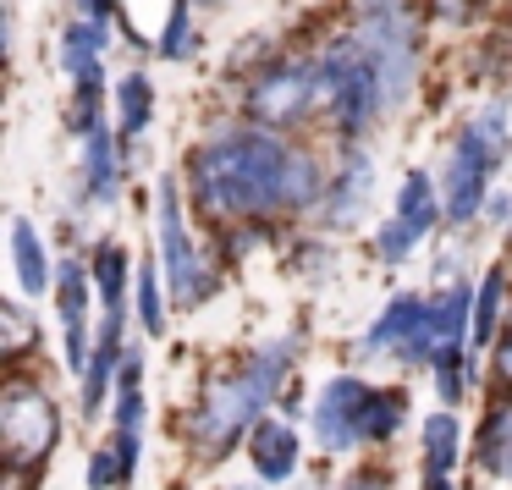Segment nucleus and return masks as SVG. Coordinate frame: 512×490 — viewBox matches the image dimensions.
Returning a JSON list of instances; mask_svg holds the SVG:
<instances>
[{
	"mask_svg": "<svg viewBox=\"0 0 512 490\" xmlns=\"http://www.w3.org/2000/svg\"><path fill=\"white\" fill-rule=\"evenodd\" d=\"M193 199L210 221H254V215H292L287 177L292 149L265 127H232L193 155Z\"/></svg>",
	"mask_w": 512,
	"mask_h": 490,
	"instance_id": "nucleus-1",
	"label": "nucleus"
},
{
	"mask_svg": "<svg viewBox=\"0 0 512 490\" xmlns=\"http://www.w3.org/2000/svg\"><path fill=\"white\" fill-rule=\"evenodd\" d=\"M287 369H292V342H265L243 358L237 375L210 380L204 397H199V413H193V424H188L193 446H199L204 457H226L243 441V430L259 424V408L281 391Z\"/></svg>",
	"mask_w": 512,
	"mask_h": 490,
	"instance_id": "nucleus-2",
	"label": "nucleus"
},
{
	"mask_svg": "<svg viewBox=\"0 0 512 490\" xmlns=\"http://www.w3.org/2000/svg\"><path fill=\"white\" fill-rule=\"evenodd\" d=\"M501 155H507V127H501V105L479 111L474 122L463 127L452 160H446V177H441V199H446V221H474L479 204H485V188L496 177Z\"/></svg>",
	"mask_w": 512,
	"mask_h": 490,
	"instance_id": "nucleus-3",
	"label": "nucleus"
},
{
	"mask_svg": "<svg viewBox=\"0 0 512 490\" xmlns=\"http://www.w3.org/2000/svg\"><path fill=\"white\" fill-rule=\"evenodd\" d=\"M320 72H325V105H331L336 127H342V133H364L369 116L386 105L375 56L364 50V39H342V45H331L320 56Z\"/></svg>",
	"mask_w": 512,
	"mask_h": 490,
	"instance_id": "nucleus-4",
	"label": "nucleus"
},
{
	"mask_svg": "<svg viewBox=\"0 0 512 490\" xmlns=\"http://www.w3.org/2000/svg\"><path fill=\"white\" fill-rule=\"evenodd\" d=\"M155 210H160V265H166L171 298L177 303H204L215 287H221V270L204 265L199 248H193L188 221H182V199H177V177H160Z\"/></svg>",
	"mask_w": 512,
	"mask_h": 490,
	"instance_id": "nucleus-5",
	"label": "nucleus"
},
{
	"mask_svg": "<svg viewBox=\"0 0 512 490\" xmlns=\"http://www.w3.org/2000/svg\"><path fill=\"white\" fill-rule=\"evenodd\" d=\"M61 413L34 380H12L6 386V402H0V435H6V457L12 468H39L56 446Z\"/></svg>",
	"mask_w": 512,
	"mask_h": 490,
	"instance_id": "nucleus-6",
	"label": "nucleus"
},
{
	"mask_svg": "<svg viewBox=\"0 0 512 490\" xmlns=\"http://www.w3.org/2000/svg\"><path fill=\"white\" fill-rule=\"evenodd\" d=\"M314 100H325L320 61H281V67H270L254 78V89H248V116H254L259 127H298Z\"/></svg>",
	"mask_w": 512,
	"mask_h": 490,
	"instance_id": "nucleus-7",
	"label": "nucleus"
},
{
	"mask_svg": "<svg viewBox=\"0 0 512 490\" xmlns=\"http://www.w3.org/2000/svg\"><path fill=\"white\" fill-rule=\"evenodd\" d=\"M364 353H397L402 364H424L435 358V309L419 298H391L386 314L369 325Z\"/></svg>",
	"mask_w": 512,
	"mask_h": 490,
	"instance_id": "nucleus-8",
	"label": "nucleus"
},
{
	"mask_svg": "<svg viewBox=\"0 0 512 490\" xmlns=\"http://www.w3.org/2000/svg\"><path fill=\"white\" fill-rule=\"evenodd\" d=\"M369 391L375 386H364V380H353V375H336L331 386L320 391V402H314V441H320L325 452H353L358 441H369L364 435Z\"/></svg>",
	"mask_w": 512,
	"mask_h": 490,
	"instance_id": "nucleus-9",
	"label": "nucleus"
},
{
	"mask_svg": "<svg viewBox=\"0 0 512 490\" xmlns=\"http://www.w3.org/2000/svg\"><path fill=\"white\" fill-rule=\"evenodd\" d=\"M435 221H441V204H435V193H430V177H424V171H413V177L402 182L397 215H391V221L380 226L375 254L386 259V265H402V259H408V248L419 243V237L430 232Z\"/></svg>",
	"mask_w": 512,
	"mask_h": 490,
	"instance_id": "nucleus-10",
	"label": "nucleus"
},
{
	"mask_svg": "<svg viewBox=\"0 0 512 490\" xmlns=\"http://www.w3.org/2000/svg\"><path fill=\"white\" fill-rule=\"evenodd\" d=\"M248 457H254V474L265 485H281V479L298 474V430L281 419H259L248 430Z\"/></svg>",
	"mask_w": 512,
	"mask_h": 490,
	"instance_id": "nucleus-11",
	"label": "nucleus"
},
{
	"mask_svg": "<svg viewBox=\"0 0 512 490\" xmlns=\"http://www.w3.org/2000/svg\"><path fill=\"white\" fill-rule=\"evenodd\" d=\"M369 193H375V166H369V155H347L342 160V177L331 182V193H325V221L331 226H353L358 215L369 210Z\"/></svg>",
	"mask_w": 512,
	"mask_h": 490,
	"instance_id": "nucleus-12",
	"label": "nucleus"
},
{
	"mask_svg": "<svg viewBox=\"0 0 512 490\" xmlns=\"http://www.w3.org/2000/svg\"><path fill=\"white\" fill-rule=\"evenodd\" d=\"M457 419L452 413H430L424 419V490H452L457 468Z\"/></svg>",
	"mask_w": 512,
	"mask_h": 490,
	"instance_id": "nucleus-13",
	"label": "nucleus"
},
{
	"mask_svg": "<svg viewBox=\"0 0 512 490\" xmlns=\"http://www.w3.org/2000/svg\"><path fill=\"white\" fill-rule=\"evenodd\" d=\"M56 287H61V325H67V364L89 369V336H83V265H61L56 270Z\"/></svg>",
	"mask_w": 512,
	"mask_h": 490,
	"instance_id": "nucleus-14",
	"label": "nucleus"
},
{
	"mask_svg": "<svg viewBox=\"0 0 512 490\" xmlns=\"http://www.w3.org/2000/svg\"><path fill=\"white\" fill-rule=\"evenodd\" d=\"M83 188H89V199H111L116 193V144L105 133V122H94L83 133Z\"/></svg>",
	"mask_w": 512,
	"mask_h": 490,
	"instance_id": "nucleus-15",
	"label": "nucleus"
},
{
	"mask_svg": "<svg viewBox=\"0 0 512 490\" xmlns=\"http://www.w3.org/2000/svg\"><path fill=\"white\" fill-rule=\"evenodd\" d=\"M501 298H507V270H490L485 287L474 292V325H468V347L474 353H485V347H496V320H501Z\"/></svg>",
	"mask_w": 512,
	"mask_h": 490,
	"instance_id": "nucleus-16",
	"label": "nucleus"
},
{
	"mask_svg": "<svg viewBox=\"0 0 512 490\" xmlns=\"http://www.w3.org/2000/svg\"><path fill=\"white\" fill-rule=\"evenodd\" d=\"M100 50H105V23L78 17V23L67 28V39H61V61H67L72 83L89 78V72H100Z\"/></svg>",
	"mask_w": 512,
	"mask_h": 490,
	"instance_id": "nucleus-17",
	"label": "nucleus"
},
{
	"mask_svg": "<svg viewBox=\"0 0 512 490\" xmlns=\"http://www.w3.org/2000/svg\"><path fill=\"white\" fill-rule=\"evenodd\" d=\"M116 116H122V138L149 133V122H155V89H149L144 72H127L116 83Z\"/></svg>",
	"mask_w": 512,
	"mask_h": 490,
	"instance_id": "nucleus-18",
	"label": "nucleus"
},
{
	"mask_svg": "<svg viewBox=\"0 0 512 490\" xmlns=\"http://www.w3.org/2000/svg\"><path fill=\"white\" fill-rule=\"evenodd\" d=\"M12 259H17V281H23V292H45L50 287V259L45 248H39V232L28 221H12Z\"/></svg>",
	"mask_w": 512,
	"mask_h": 490,
	"instance_id": "nucleus-19",
	"label": "nucleus"
},
{
	"mask_svg": "<svg viewBox=\"0 0 512 490\" xmlns=\"http://www.w3.org/2000/svg\"><path fill=\"white\" fill-rule=\"evenodd\" d=\"M479 463L496 468V474H512V402L490 408L485 430H479Z\"/></svg>",
	"mask_w": 512,
	"mask_h": 490,
	"instance_id": "nucleus-20",
	"label": "nucleus"
},
{
	"mask_svg": "<svg viewBox=\"0 0 512 490\" xmlns=\"http://www.w3.org/2000/svg\"><path fill=\"white\" fill-rule=\"evenodd\" d=\"M94 287H100L105 309H122V298H127V254L116 243H105L100 254H94Z\"/></svg>",
	"mask_w": 512,
	"mask_h": 490,
	"instance_id": "nucleus-21",
	"label": "nucleus"
},
{
	"mask_svg": "<svg viewBox=\"0 0 512 490\" xmlns=\"http://www.w3.org/2000/svg\"><path fill=\"white\" fill-rule=\"evenodd\" d=\"M402 413H408V397H402V391H369L364 435H369V441H386V435H397Z\"/></svg>",
	"mask_w": 512,
	"mask_h": 490,
	"instance_id": "nucleus-22",
	"label": "nucleus"
},
{
	"mask_svg": "<svg viewBox=\"0 0 512 490\" xmlns=\"http://www.w3.org/2000/svg\"><path fill=\"white\" fill-rule=\"evenodd\" d=\"M430 364H435V391H441L446 402L463 397V386H468V375H463V347H441Z\"/></svg>",
	"mask_w": 512,
	"mask_h": 490,
	"instance_id": "nucleus-23",
	"label": "nucleus"
},
{
	"mask_svg": "<svg viewBox=\"0 0 512 490\" xmlns=\"http://www.w3.org/2000/svg\"><path fill=\"white\" fill-rule=\"evenodd\" d=\"M188 6L193 0H171V23H166V39H160V56L177 61L193 50V34H188Z\"/></svg>",
	"mask_w": 512,
	"mask_h": 490,
	"instance_id": "nucleus-24",
	"label": "nucleus"
},
{
	"mask_svg": "<svg viewBox=\"0 0 512 490\" xmlns=\"http://www.w3.org/2000/svg\"><path fill=\"white\" fill-rule=\"evenodd\" d=\"M0 325H6V353H12V358L34 347V320H28L17 303H0Z\"/></svg>",
	"mask_w": 512,
	"mask_h": 490,
	"instance_id": "nucleus-25",
	"label": "nucleus"
},
{
	"mask_svg": "<svg viewBox=\"0 0 512 490\" xmlns=\"http://www.w3.org/2000/svg\"><path fill=\"white\" fill-rule=\"evenodd\" d=\"M138 320H144V331L155 336L160 325H166V314H160V287H155V270H144L138 276Z\"/></svg>",
	"mask_w": 512,
	"mask_h": 490,
	"instance_id": "nucleus-26",
	"label": "nucleus"
},
{
	"mask_svg": "<svg viewBox=\"0 0 512 490\" xmlns=\"http://www.w3.org/2000/svg\"><path fill=\"white\" fill-rule=\"evenodd\" d=\"M116 479H127V468H122V452H116V446H105V452H94V463H89V490H111Z\"/></svg>",
	"mask_w": 512,
	"mask_h": 490,
	"instance_id": "nucleus-27",
	"label": "nucleus"
},
{
	"mask_svg": "<svg viewBox=\"0 0 512 490\" xmlns=\"http://www.w3.org/2000/svg\"><path fill=\"white\" fill-rule=\"evenodd\" d=\"M342 490H391V479H386V468H358Z\"/></svg>",
	"mask_w": 512,
	"mask_h": 490,
	"instance_id": "nucleus-28",
	"label": "nucleus"
},
{
	"mask_svg": "<svg viewBox=\"0 0 512 490\" xmlns=\"http://www.w3.org/2000/svg\"><path fill=\"white\" fill-rule=\"evenodd\" d=\"M496 380H501V386L512 391V331H507V336H501V342H496Z\"/></svg>",
	"mask_w": 512,
	"mask_h": 490,
	"instance_id": "nucleus-29",
	"label": "nucleus"
},
{
	"mask_svg": "<svg viewBox=\"0 0 512 490\" xmlns=\"http://www.w3.org/2000/svg\"><path fill=\"white\" fill-rule=\"evenodd\" d=\"M111 6H116V0H78V12L94 17V23H105V17H111Z\"/></svg>",
	"mask_w": 512,
	"mask_h": 490,
	"instance_id": "nucleus-30",
	"label": "nucleus"
},
{
	"mask_svg": "<svg viewBox=\"0 0 512 490\" xmlns=\"http://www.w3.org/2000/svg\"><path fill=\"white\" fill-rule=\"evenodd\" d=\"M193 6H221V0H193Z\"/></svg>",
	"mask_w": 512,
	"mask_h": 490,
	"instance_id": "nucleus-31",
	"label": "nucleus"
},
{
	"mask_svg": "<svg viewBox=\"0 0 512 490\" xmlns=\"http://www.w3.org/2000/svg\"><path fill=\"white\" fill-rule=\"evenodd\" d=\"M243 490H259V485H243Z\"/></svg>",
	"mask_w": 512,
	"mask_h": 490,
	"instance_id": "nucleus-32",
	"label": "nucleus"
}]
</instances>
